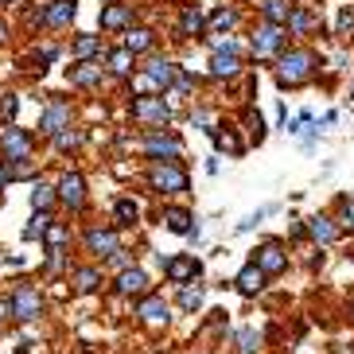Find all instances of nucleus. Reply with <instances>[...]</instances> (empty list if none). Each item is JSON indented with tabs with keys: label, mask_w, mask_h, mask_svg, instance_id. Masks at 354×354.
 I'll use <instances>...</instances> for the list:
<instances>
[{
	"label": "nucleus",
	"mask_w": 354,
	"mask_h": 354,
	"mask_svg": "<svg viewBox=\"0 0 354 354\" xmlns=\"http://www.w3.org/2000/svg\"><path fill=\"white\" fill-rule=\"evenodd\" d=\"M312 66H315V55H308V51H292V55H284V59H281V82H284V86L304 82V78L312 74Z\"/></svg>",
	"instance_id": "1"
},
{
	"label": "nucleus",
	"mask_w": 354,
	"mask_h": 354,
	"mask_svg": "<svg viewBox=\"0 0 354 354\" xmlns=\"http://www.w3.org/2000/svg\"><path fill=\"white\" fill-rule=\"evenodd\" d=\"M0 145H4V156L16 160V164H24V160L32 156V136L20 133V129H4V136H0ZM4 160V164H8Z\"/></svg>",
	"instance_id": "2"
},
{
	"label": "nucleus",
	"mask_w": 354,
	"mask_h": 354,
	"mask_svg": "<svg viewBox=\"0 0 354 354\" xmlns=\"http://www.w3.org/2000/svg\"><path fill=\"white\" fill-rule=\"evenodd\" d=\"M133 117L136 121H160V125H164L167 117H171V105H167L164 97H136Z\"/></svg>",
	"instance_id": "3"
},
{
	"label": "nucleus",
	"mask_w": 354,
	"mask_h": 354,
	"mask_svg": "<svg viewBox=\"0 0 354 354\" xmlns=\"http://www.w3.org/2000/svg\"><path fill=\"white\" fill-rule=\"evenodd\" d=\"M253 265H257L265 277H269V272H281L284 265H288V257H284V245H281V241H265V245L257 250V261H253Z\"/></svg>",
	"instance_id": "4"
},
{
	"label": "nucleus",
	"mask_w": 354,
	"mask_h": 354,
	"mask_svg": "<svg viewBox=\"0 0 354 354\" xmlns=\"http://www.w3.org/2000/svg\"><path fill=\"white\" fill-rule=\"evenodd\" d=\"M152 187L156 191H187V176H183V167L176 164H160L152 171Z\"/></svg>",
	"instance_id": "5"
},
{
	"label": "nucleus",
	"mask_w": 354,
	"mask_h": 354,
	"mask_svg": "<svg viewBox=\"0 0 354 354\" xmlns=\"http://www.w3.org/2000/svg\"><path fill=\"white\" fill-rule=\"evenodd\" d=\"M281 39H284L281 28H272V24H261L257 32H253V55H257V59H269V55L281 47Z\"/></svg>",
	"instance_id": "6"
},
{
	"label": "nucleus",
	"mask_w": 354,
	"mask_h": 354,
	"mask_svg": "<svg viewBox=\"0 0 354 354\" xmlns=\"http://www.w3.org/2000/svg\"><path fill=\"white\" fill-rule=\"evenodd\" d=\"M59 198H63L66 207H82V198H86V179L78 176V171H66L63 183H59Z\"/></svg>",
	"instance_id": "7"
},
{
	"label": "nucleus",
	"mask_w": 354,
	"mask_h": 354,
	"mask_svg": "<svg viewBox=\"0 0 354 354\" xmlns=\"http://www.w3.org/2000/svg\"><path fill=\"white\" fill-rule=\"evenodd\" d=\"M12 315H16V319H35V315H39V292L16 288V296H12Z\"/></svg>",
	"instance_id": "8"
},
{
	"label": "nucleus",
	"mask_w": 354,
	"mask_h": 354,
	"mask_svg": "<svg viewBox=\"0 0 354 354\" xmlns=\"http://www.w3.org/2000/svg\"><path fill=\"white\" fill-rule=\"evenodd\" d=\"M179 148H183V145H179V136H160L156 133V136H148V140H145L148 156H167V164L179 156Z\"/></svg>",
	"instance_id": "9"
},
{
	"label": "nucleus",
	"mask_w": 354,
	"mask_h": 354,
	"mask_svg": "<svg viewBox=\"0 0 354 354\" xmlns=\"http://www.w3.org/2000/svg\"><path fill=\"white\" fill-rule=\"evenodd\" d=\"M66 121H71V105H66V102H51V105H47V113L39 117V129H43V133H59Z\"/></svg>",
	"instance_id": "10"
},
{
	"label": "nucleus",
	"mask_w": 354,
	"mask_h": 354,
	"mask_svg": "<svg viewBox=\"0 0 354 354\" xmlns=\"http://www.w3.org/2000/svg\"><path fill=\"white\" fill-rule=\"evenodd\" d=\"M39 20L47 24V28H63V24L74 20V0H55L51 8L39 12Z\"/></svg>",
	"instance_id": "11"
},
{
	"label": "nucleus",
	"mask_w": 354,
	"mask_h": 354,
	"mask_svg": "<svg viewBox=\"0 0 354 354\" xmlns=\"http://www.w3.org/2000/svg\"><path fill=\"white\" fill-rule=\"evenodd\" d=\"M145 82H148V90H160V86L167 90V86L176 82V66H171V63H160V59H156V63H148Z\"/></svg>",
	"instance_id": "12"
},
{
	"label": "nucleus",
	"mask_w": 354,
	"mask_h": 354,
	"mask_svg": "<svg viewBox=\"0 0 354 354\" xmlns=\"http://www.w3.org/2000/svg\"><path fill=\"white\" fill-rule=\"evenodd\" d=\"M86 245H90L94 253H102V257H113L117 253V234L113 230H90V234H86Z\"/></svg>",
	"instance_id": "13"
},
{
	"label": "nucleus",
	"mask_w": 354,
	"mask_h": 354,
	"mask_svg": "<svg viewBox=\"0 0 354 354\" xmlns=\"http://www.w3.org/2000/svg\"><path fill=\"white\" fill-rule=\"evenodd\" d=\"M136 315H140L145 323H152V327H160V323H167V304L160 300V296H148V300H140Z\"/></svg>",
	"instance_id": "14"
},
{
	"label": "nucleus",
	"mask_w": 354,
	"mask_h": 354,
	"mask_svg": "<svg viewBox=\"0 0 354 354\" xmlns=\"http://www.w3.org/2000/svg\"><path fill=\"white\" fill-rule=\"evenodd\" d=\"M145 288H148V277L140 269H125L117 277V292L121 296H136V292H145Z\"/></svg>",
	"instance_id": "15"
},
{
	"label": "nucleus",
	"mask_w": 354,
	"mask_h": 354,
	"mask_svg": "<svg viewBox=\"0 0 354 354\" xmlns=\"http://www.w3.org/2000/svg\"><path fill=\"white\" fill-rule=\"evenodd\" d=\"M238 288L245 292V296H253V292L265 288V272L257 269V265H245V269L238 272Z\"/></svg>",
	"instance_id": "16"
},
{
	"label": "nucleus",
	"mask_w": 354,
	"mask_h": 354,
	"mask_svg": "<svg viewBox=\"0 0 354 354\" xmlns=\"http://www.w3.org/2000/svg\"><path fill=\"white\" fill-rule=\"evenodd\" d=\"M164 272L171 277V281H187V277H195L198 272V261L195 257H176V261H167Z\"/></svg>",
	"instance_id": "17"
},
{
	"label": "nucleus",
	"mask_w": 354,
	"mask_h": 354,
	"mask_svg": "<svg viewBox=\"0 0 354 354\" xmlns=\"http://www.w3.org/2000/svg\"><path fill=\"white\" fill-rule=\"evenodd\" d=\"M129 20H133V8L129 4H109L102 12V28H125Z\"/></svg>",
	"instance_id": "18"
},
{
	"label": "nucleus",
	"mask_w": 354,
	"mask_h": 354,
	"mask_svg": "<svg viewBox=\"0 0 354 354\" xmlns=\"http://www.w3.org/2000/svg\"><path fill=\"white\" fill-rule=\"evenodd\" d=\"M288 16H292V4H288V0H265V20H269L272 28L288 24Z\"/></svg>",
	"instance_id": "19"
},
{
	"label": "nucleus",
	"mask_w": 354,
	"mask_h": 354,
	"mask_svg": "<svg viewBox=\"0 0 354 354\" xmlns=\"http://www.w3.org/2000/svg\"><path fill=\"white\" fill-rule=\"evenodd\" d=\"M164 222H167V230H176V234H191V214H187V210L167 207L164 210Z\"/></svg>",
	"instance_id": "20"
},
{
	"label": "nucleus",
	"mask_w": 354,
	"mask_h": 354,
	"mask_svg": "<svg viewBox=\"0 0 354 354\" xmlns=\"http://www.w3.org/2000/svg\"><path fill=\"white\" fill-rule=\"evenodd\" d=\"M210 71L218 74V78H230V74H238V55L234 51H226V55H214V63H210Z\"/></svg>",
	"instance_id": "21"
},
{
	"label": "nucleus",
	"mask_w": 354,
	"mask_h": 354,
	"mask_svg": "<svg viewBox=\"0 0 354 354\" xmlns=\"http://www.w3.org/2000/svg\"><path fill=\"white\" fill-rule=\"evenodd\" d=\"M179 32H183V35H198V32H203V12H198V8H183V16H179Z\"/></svg>",
	"instance_id": "22"
},
{
	"label": "nucleus",
	"mask_w": 354,
	"mask_h": 354,
	"mask_svg": "<svg viewBox=\"0 0 354 354\" xmlns=\"http://www.w3.org/2000/svg\"><path fill=\"white\" fill-rule=\"evenodd\" d=\"M148 47H152V32H145V28H136V32H129V39H125V51H129V55L148 51Z\"/></svg>",
	"instance_id": "23"
},
{
	"label": "nucleus",
	"mask_w": 354,
	"mask_h": 354,
	"mask_svg": "<svg viewBox=\"0 0 354 354\" xmlns=\"http://www.w3.org/2000/svg\"><path fill=\"white\" fill-rule=\"evenodd\" d=\"M71 78H74L78 86H94L97 78H102V66H97V63H82L78 71H71Z\"/></svg>",
	"instance_id": "24"
},
{
	"label": "nucleus",
	"mask_w": 354,
	"mask_h": 354,
	"mask_svg": "<svg viewBox=\"0 0 354 354\" xmlns=\"http://www.w3.org/2000/svg\"><path fill=\"white\" fill-rule=\"evenodd\" d=\"M312 238L315 241H335L339 238V226H331V218H312Z\"/></svg>",
	"instance_id": "25"
},
{
	"label": "nucleus",
	"mask_w": 354,
	"mask_h": 354,
	"mask_svg": "<svg viewBox=\"0 0 354 354\" xmlns=\"http://www.w3.org/2000/svg\"><path fill=\"white\" fill-rule=\"evenodd\" d=\"M105 63H109V71H113V74H129V71H133V55L121 47V51H113Z\"/></svg>",
	"instance_id": "26"
},
{
	"label": "nucleus",
	"mask_w": 354,
	"mask_h": 354,
	"mask_svg": "<svg viewBox=\"0 0 354 354\" xmlns=\"http://www.w3.org/2000/svg\"><path fill=\"white\" fill-rule=\"evenodd\" d=\"M288 28H292L296 35L312 32V28H315V16H308V12H296V8H292V16H288Z\"/></svg>",
	"instance_id": "27"
},
{
	"label": "nucleus",
	"mask_w": 354,
	"mask_h": 354,
	"mask_svg": "<svg viewBox=\"0 0 354 354\" xmlns=\"http://www.w3.org/2000/svg\"><path fill=\"white\" fill-rule=\"evenodd\" d=\"M238 343H241V354H257L261 351V335L253 331V327H245V331H238Z\"/></svg>",
	"instance_id": "28"
},
{
	"label": "nucleus",
	"mask_w": 354,
	"mask_h": 354,
	"mask_svg": "<svg viewBox=\"0 0 354 354\" xmlns=\"http://www.w3.org/2000/svg\"><path fill=\"white\" fill-rule=\"evenodd\" d=\"M133 222H136V203L121 198V203H117V226H133Z\"/></svg>",
	"instance_id": "29"
},
{
	"label": "nucleus",
	"mask_w": 354,
	"mask_h": 354,
	"mask_svg": "<svg viewBox=\"0 0 354 354\" xmlns=\"http://www.w3.org/2000/svg\"><path fill=\"white\" fill-rule=\"evenodd\" d=\"M74 284H78V292H94L97 288V272L94 269H78L74 272Z\"/></svg>",
	"instance_id": "30"
},
{
	"label": "nucleus",
	"mask_w": 354,
	"mask_h": 354,
	"mask_svg": "<svg viewBox=\"0 0 354 354\" xmlns=\"http://www.w3.org/2000/svg\"><path fill=\"white\" fill-rule=\"evenodd\" d=\"M51 203H55V191H51V187H43V183H39V187L32 191V207H35V210H47Z\"/></svg>",
	"instance_id": "31"
},
{
	"label": "nucleus",
	"mask_w": 354,
	"mask_h": 354,
	"mask_svg": "<svg viewBox=\"0 0 354 354\" xmlns=\"http://www.w3.org/2000/svg\"><path fill=\"white\" fill-rule=\"evenodd\" d=\"M97 51V35H78V39H74V55H78V59H86V55H94Z\"/></svg>",
	"instance_id": "32"
},
{
	"label": "nucleus",
	"mask_w": 354,
	"mask_h": 354,
	"mask_svg": "<svg viewBox=\"0 0 354 354\" xmlns=\"http://www.w3.org/2000/svg\"><path fill=\"white\" fill-rule=\"evenodd\" d=\"M43 230H51V214H35L32 226L24 230V238H35V234H43Z\"/></svg>",
	"instance_id": "33"
},
{
	"label": "nucleus",
	"mask_w": 354,
	"mask_h": 354,
	"mask_svg": "<svg viewBox=\"0 0 354 354\" xmlns=\"http://www.w3.org/2000/svg\"><path fill=\"white\" fill-rule=\"evenodd\" d=\"M179 304H183L187 312H195L198 304H203V288H183V296H179Z\"/></svg>",
	"instance_id": "34"
},
{
	"label": "nucleus",
	"mask_w": 354,
	"mask_h": 354,
	"mask_svg": "<svg viewBox=\"0 0 354 354\" xmlns=\"http://www.w3.org/2000/svg\"><path fill=\"white\" fill-rule=\"evenodd\" d=\"M214 140H218V148H226V152H241V140L234 133H214Z\"/></svg>",
	"instance_id": "35"
},
{
	"label": "nucleus",
	"mask_w": 354,
	"mask_h": 354,
	"mask_svg": "<svg viewBox=\"0 0 354 354\" xmlns=\"http://www.w3.org/2000/svg\"><path fill=\"white\" fill-rule=\"evenodd\" d=\"M234 20H238V12H230V8H218V12H214V28H230Z\"/></svg>",
	"instance_id": "36"
},
{
	"label": "nucleus",
	"mask_w": 354,
	"mask_h": 354,
	"mask_svg": "<svg viewBox=\"0 0 354 354\" xmlns=\"http://www.w3.org/2000/svg\"><path fill=\"white\" fill-rule=\"evenodd\" d=\"M343 226L354 230V198H346V203H343Z\"/></svg>",
	"instance_id": "37"
},
{
	"label": "nucleus",
	"mask_w": 354,
	"mask_h": 354,
	"mask_svg": "<svg viewBox=\"0 0 354 354\" xmlns=\"http://www.w3.org/2000/svg\"><path fill=\"white\" fill-rule=\"evenodd\" d=\"M78 140H82V133H63L59 136V148H74Z\"/></svg>",
	"instance_id": "38"
},
{
	"label": "nucleus",
	"mask_w": 354,
	"mask_h": 354,
	"mask_svg": "<svg viewBox=\"0 0 354 354\" xmlns=\"http://www.w3.org/2000/svg\"><path fill=\"white\" fill-rule=\"evenodd\" d=\"M63 241H66V230H63V226H51V245H55V250H59Z\"/></svg>",
	"instance_id": "39"
},
{
	"label": "nucleus",
	"mask_w": 354,
	"mask_h": 354,
	"mask_svg": "<svg viewBox=\"0 0 354 354\" xmlns=\"http://www.w3.org/2000/svg\"><path fill=\"white\" fill-rule=\"evenodd\" d=\"M16 105H20V102H16V97H4V113H8V117H16Z\"/></svg>",
	"instance_id": "40"
},
{
	"label": "nucleus",
	"mask_w": 354,
	"mask_h": 354,
	"mask_svg": "<svg viewBox=\"0 0 354 354\" xmlns=\"http://www.w3.org/2000/svg\"><path fill=\"white\" fill-rule=\"evenodd\" d=\"M4 39H8V28H4V24H0V43H4Z\"/></svg>",
	"instance_id": "41"
},
{
	"label": "nucleus",
	"mask_w": 354,
	"mask_h": 354,
	"mask_svg": "<svg viewBox=\"0 0 354 354\" xmlns=\"http://www.w3.org/2000/svg\"><path fill=\"white\" fill-rule=\"evenodd\" d=\"M4 312H8V304H4V300H0V319H4Z\"/></svg>",
	"instance_id": "42"
},
{
	"label": "nucleus",
	"mask_w": 354,
	"mask_h": 354,
	"mask_svg": "<svg viewBox=\"0 0 354 354\" xmlns=\"http://www.w3.org/2000/svg\"><path fill=\"white\" fill-rule=\"evenodd\" d=\"M4 179H8V176H4V164H0V183H4Z\"/></svg>",
	"instance_id": "43"
}]
</instances>
